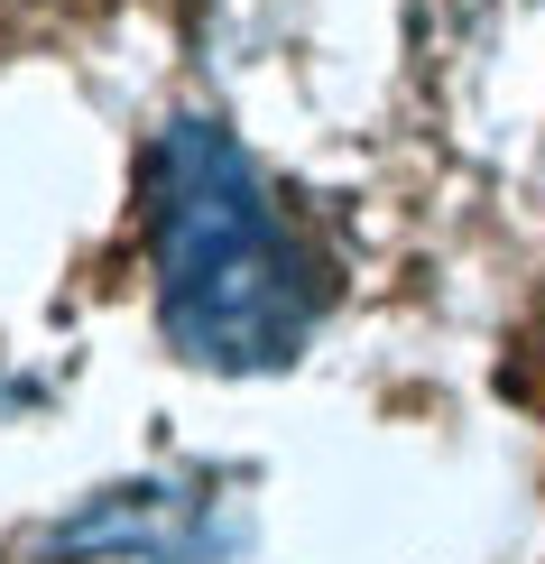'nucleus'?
I'll use <instances>...</instances> for the list:
<instances>
[{"instance_id": "f257e3e1", "label": "nucleus", "mask_w": 545, "mask_h": 564, "mask_svg": "<svg viewBox=\"0 0 545 564\" xmlns=\"http://www.w3.org/2000/svg\"><path fill=\"white\" fill-rule=\"evenodd\" d=\"M149 269L185 361L277 370L315 334V260L212 121H176L149 158Z\"/></svg>"}]
</instances>
